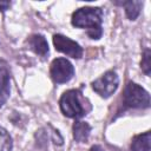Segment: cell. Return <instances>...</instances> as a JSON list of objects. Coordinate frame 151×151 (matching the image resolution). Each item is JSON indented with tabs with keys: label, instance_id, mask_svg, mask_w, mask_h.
<instances>
[{
	"label": "cell",
	"instance_id": "obj_1",
	"mask_svg": "<svg viewBox=\"0 0 151 151\" xmlns=\"http://www.w3.org/2000/svg\"><path fill=\"white\" fill-rule=\"evenodd\" d=\"M101 22L103 11L99 7H81L72 15V25L79 28H86L88 37L92 39H99L101 37Z\"/></svg>",
	"mask_w": 151,
	"mask_h": 151
},
{
	"label": "cell",
	"instance_id": "obj_2",
	"mask_svg": "<svg viewBox=\"0 0 151 151\" xmlns=\"http://www.w3.org/2000/svg\"><path fill=\"white\" fill-rule=\"evenodd\" d=\"M124 104L133 109H147L150 106V94L142 86L134 83H127L124 90Z\"/></svg>",
	"mask_w": 151,
	"mask_h": 151
},
{
	"label": "cell",
	"instance_id": "obj_3",
	"mask_svg": "<svg viewBox=\"0 0 151 151\" xmlns=\"http://www.w3.org/2000/svg\"><path fill=\"white\" fill-rule=\"evenodd\" d=\"M60 110L61 112L70 118H79L81 116L85 114V110L81 105L80 101V97H79V92L76 90H68L66 91L60 100Z\"/></svg>",
	"mask_w": 151,
	"mask_h": 151
},
{
	"label": "cell",
	"instance_id": "obj_4",
	"mask_svg": "<svg viewBox=\"0 0 151 151\" xmlns=\"http://www.w3.org/2000/svg\"><path fill=\"white\" fill-rule=\"evenodd\" d=\"M119 78L114 71L105 72L100 78L92 83V88L103 98H109L118 88Z\"/></svg>",
	"mask_w": 151,
	"mask_h": 151
},
{
	"label": "cell",
	"instance_id": "obj_5",
	"mask_svg": "<svg viewBox=\"0 0 151 151\" xmlns=\"http://www.w3.org/2000/svg\"><path fill=\"white\" fill-rule=\"evenodd\" d=\"M74 76V67L73 65L65 58H57L51 64V77L52 79L58 83H67Z\"/></svg>",
	"mask_w": 151,
	"mask_h": 151
},
{
	"label": "cell",
	"instance_id": "obj_6",
	"mask_svg": "<svg viewBox=\"0 0 151 151\" xmlns=\"http://www.w3.org/2000/svg\"><path fill=\"white\" fill-rule=\"evenodd\" d=\"M53 44H54V47L57 51H59L68 57L79 59L83 55V48L80 47V45L63 34H54Z\"/></svg>",
	"mask_w": 151,
	"mask_h": 151
},
{
	"label": "cell",
	"instance_id": "obj_7",
	"mask_svg": "<svg viewBox=\"0 0 151 151\" xmlns=\"http://www.w3.org/2000/svg\"><path fill=\"white\" fill-rule=\"evenodd\" d=\"M11 93V76L8 65L0 59V107L7 101Z\"/></svg>",
	"mask_w": 151,
	"mask_h": 151
},
{
	"label": "cell",
	"instance_id": "obj_8",
	"mask_svg": "<svg viewBox=\"0 0 151 151\" xmlns=\"http://www.w3.org/2000/svg\"><path fill=\"white\" fill-rule=\"evenodd\" d=\"M28 44H29L31 48L37 54H39L41 57H46L48 54V44L42 35H40V34L32 35L28 40Z\"/></svg>",
	"mask_w": 151,
	"mask_h": 151
},
{
	"label": "cell",
	"instance_id": "obj_9",
	"mask_svg": "<svg viewBox=\"0 0 151 151\" xmlns=\"http://www.w3.org/2000/svg\"><path fill=\"white\" fill-rule=\"evenodd\" d=\"M91 132V126L86 123V122H76L73 124V138L79 142V143H84L87 140L88 136Z\"/></svg>",
	"mask_w": 151,
	"mask_h": 151
},
{
	"label": "cell",
	"instance_id": "obj_10",
	"mask_svg": "<svg viewBox=\"0 0 151 151\" xmlns=\"http://www.w3.org/2000/svg\"><path fill=\"white\" fill-rule=\"evenodd\" d=\"M150 142H151V134L150 132L142 133L139 136H136L131 144L132 151H150Z\"/></svg>",
	"mask_w": 151,
	"mask_h": 151
},
{
	"label": "cell",
	"instance_id": "obj_11",
	"mask_svg": "<svg viewBox=\"0 0 151 151\" xmlns=\"http://www.w3.org/2000/svg\"><path fill=\"white\" fill-rule=\"evenodd\" d=\"M116 4H118V5H120L125 8V13H126V15L130 20H136L137 19V17L140 13L142 6H143L142 1H133V0L122 1V2H116Z\"/></svg>",
	"mask_w": 151,
	"mask_h": 151
},
{
	"label": "cell",
	"instance_id": "obj_12",
	"mask_svg": "<svg viewBox=\"0 0 151 151\" xmlns=\"http://www.w3.org/2000/svg\"><path fill=\"white\" fill-rule=\"evenodd\" d=\"M12 138L9 133L0 126V151H11L12 150Z\"/></svg>",
	"mask_w": 151,
	"mask_h": 151
},
{
	"label": "cell",
	"instance_id": "obj_13",
	"mask_svg": "<svg viewBox=\"0 0 151 151\" xmlns=\"http://www.w3.org/2000/svg\"><path fill=\"white\" fill-rule=\"evenodd\" d=\"M142 70L146 76H150L151 73V52L149 48H146L143 53V58H142Z\"/></svg>",
	"mask_w": 151,
	"mask_h": 151
},
{
	"label": "cell",
	"instance_id": "obj_14",
	"mask_svg": "<svg viewBox=\"0 0 151 151\" xmlns=\"http://www.w3.org/2000/svg\"><path fill=\"white\" fill-rule=\"evenodd\" d=\"M9 5H11L9 1H0V12L6 11V9L9 7Z\"/></svg>",
	"mask_w": 151,
	"mask_h": 151
},
{
	"label": "cell",
	"instance_id": "obj_15",
	"mask_svg": "<svg viewBox=\"0 0 151 151\" xmlns=\"http://www.w3.org/2000/svg\"><path fill=\"white\" fill-rule=\"evenodd\" d=\"M90 151H104V150L101 149V146H99V145H94V146L91 147Z\"/></svg>",
	"mask_w": 151,
	"mask_h": 151
}]
</instances>
